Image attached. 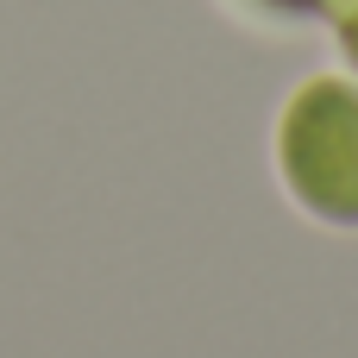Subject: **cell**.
<instances>
[{
	"instance_id": "1",
	"label": "cell",
	"mask_w": 358,
	"mask_h": 358,
	"mask_svg": "<svg viewBox=\"0 0 358 358\" xmlns=\"http://www.w3.org/2000/svg\"><path fill=\"white\" fill-rule=\"evenodd\" d=\"M283 176L302 208L334 227H358V94L346 82H315L289 101Z\"/></svg>"
},
{
	"instance_id": "2",
	"label": "cell",
	"mask_w": 358,
	"mask_h": 358,
	"mask_svg": "<svg viewBox=\"0 0 358 358\" xmlns=\"http://www.w3.org/2000/svg\"><path fill=\"white\" fill-rule=\"evenodd\" d=\"M252 6H264V13H289V19H346L358 13V0H252Z\"/></svg>"
},
{
	"instance_id": "3",
	"label": "cell",
	"mask_w": 358,
	"mask_h": 358,
	"mask_svg": "<svg viewBox=\"0 0 358 358\" xmlns=\"http://www.w3.org/2000/svg\"><path fill=\"white\" fill-rule=\"evenodd\" d=\"M346 50H352V63H358V13H346Z\"/></svg>"
}]
</instances>
